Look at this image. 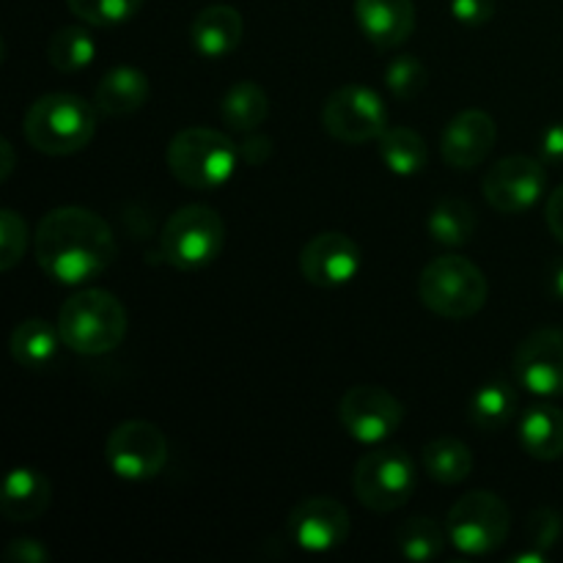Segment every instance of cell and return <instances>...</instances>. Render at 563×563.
<instances>
[{
  "instance_id": "2e32d148",
  "label": "cell",
  "mask_w": 563,
  "mask_h": 563,
  "mask_svg": "<svg viewBox=\"0 0 563 563\" xmlns=\"http://www.w3.org/2000/svg\"><path fill=\"white\" fill-rule=\"evenodd\" d=\"M498 141V124L484 110H462L440 135V154L456 170H471L489 157Z\"/></svg>"
},
{
  "instance_id": "9a60e30c",
  "label": "cell",
  "mask_w": 563,
  "mask_h": 563,
  "mask_svg": "<svg viewBox=\"0 0 563 563\" xmlns=\"http://www.w3.org/2000/svg\"><path fill=\"white\" fill-rule=\"evenodd\" d=\"M361 269V247L341 231H322L300 253V273L317 289L346 286Z\"/></svg>"
},
{
  "instance_id": "d6a6232c",
  "label": "cell",
  "mask_w": 563,
  "mask_h": 563,
  "mask_svg": "<svg viewBox=\"0 0 563 563\" xmlns=\"http://www.w3.org/2000/svg\"><path fill=\"white\" fill-rule=\"evenodd\" d=\"M526 533H528V544L531 550H539V553L548 555L550 550L559 544L561 533H563V517L550 506H542V509L533 511L526 522Z\"/></svg>"
},
{
  "instance_id": "ba28073f",
  "label": "cell",
  "mask_w": 563,
  "mask_h": 563,
  "mask_svg": "<svg viewBox=\"0 0 563 563\" xmlns=\"http://www.w3.org/2000/svg\"><path fill=\"white\" fill-rule=\"evenodd\" d=\"M449 542L465 555H489L500 550L511 531V511L504 498L487 489L462 495L445 520Z\"/></svg>"
},
{
  "instance_id": "7c38bea8",
  "label": "cell",
  "mask_w": 563,
  "mask_h": 563,
  "mask_svg": "<svg viewBox=\"0 0 563 563\" xmlns=\"http://www.w3.org/2000/svg\"><path fill=\"white\" fill-rule=\"evenodd\" d=\"M339 418L352 440L377 445L401 427L405 407L390 390L379 385H355L341 396Z\"/></svg>"
},
{
  "instance_id": "8992f818",
  "label": "cell",
  "mask_w": 563,
  "mask_h": 563,
  "mask_svg": "<svg viewBox=\"0 0 563 563\" xmlns=\"http://www.w3.org/2000/svg\"><path fill=\"white\" fill-rule=\"evenodd\" d=\"M225 220L207 203H187L176 209L163 225L159 251L170 267L196 273L209 267L223 253Z\"/></svg>"
},
{
  "instance_id": "cb8c5ba5",
  "label": "cell",
  "mask_w": 563,
  "mask_h": 563,
  "mask_svg": "<svg viewBox=\"0 0 563 563\" xmlns=\"http://www.w3.org/2000/svg\"><path fill=\"white\" fill-rule=\"evenodd\" d=\"M220 115L234 132H253L267 121L269 97L258 82L240 80L220 99Z\"/></svg>"
},
{
  "instance_id": "5b68a950",
  "label": "cell",
  "mask_w": 563,
  "mask_h": 563,
  "mask_svg": "<svg viewBox=\"0 0 563 563\" xmlns=\"http://www.w3.org/2000/svg\"><path fill=\"white\" fill-rule=\"evenodd\" d=\"M489 286L482 269L465 256H438L418 278V297L432 313L445 319H471L487 306Z\"/></svg>"
},
{
  "instance_id": "d6986e66",
  "label": "cell",
  "mask_w": 563,
  "mask_h": 563,
  "mask_svg": "<svg viewBox=\"0 0 563 563\" xmlns=\"http://www.w3.org/2000/svg\"><path fill=\"white\" fill-rule=\"evenodd\" d=\"M49 498H53V484H49V478L42 471L16 467L3 482L0 511L11 522H33L47 511Z\"/></svg>"
},
{
  "instance_id": "f546056e",
  "label": "cell",
  "mask_w": 563,
  "mask_h": 563,
  "mask_svg": "<svg viewBox=\"0 0 563 563\" xmlns=\"http://www.w3.org/2000/svg\"><path fill=\"white\" fill-rule=\"evenodd\" d=\"M71 14L93 27H115L141 11L143 0H66Z\"/></svg>"
},
{
  "instance_id": "74e56055",
  "label": "cell",
  "mask_w": 563,
  "mask_h": 563,
  "mask_svg": "<svg viewBox=\"0 0 563 563\" xmlns=\"http://www.w3.org/2000/svg\"><path fill=\"white\" fill-rule=\"evenodd\" d=\"M544 218H548L550 231H553L555 240L563 245V185L559 190L550 192L548 198V209H544Z\"/></svg>"
},
{
  "instance_id": "30bf717a",
  "label": "cell",
  "mask_w": 563,
  "mask_h": 563,
  "mask_svg": "<svg viewBox=\"0 0 563 563\" xmlns=\"http://www.w3.org/2000/svg\"><path fill=\"white\" fill-rule=\"evenodd\" d=\"M104 460L121 482H152L168 462V440L157 423L124 421L110 432Z\"/></svg>"
},
{
  "instance_id": "3957f363",
  "label": "cell",
  "mask_w": 563,
  "mask_h": 563,
  "mask_svg": "<svg viewBox=\"0 0 563 563\" xmlns=\"http://www.w3.org/2000/svg\"><path fill=\"white\" fill-rule=\"evenodd\" d=\"M126 308L104 289H82L58 311V333L71 352L99 357L113 352L126 335Z\"/></svg>"
},
{
  "instance_id": "83f0119b",
  "label": "cell",
  "mask_w": 563,
  "mask_h": 563,
  "mask_svg": "<svg viewBox=\"0 0 563 563\" xmlns=\"http://www.w3.org/2000/svg\"><path fill=\"white\" fill-rule=\"evenodd\" d=\"M445 533L443 526L432 517H410L396 528V548L407 561L427 563L443 555L445 550Z\"/></svg>"
},
{
  "instance_id": "d4e9b609",
  "label": "cell",
  "mask_w": 563,
  "mask_h": 563,
  "mask_svg": "<svg viewBox=\"0 0 563 563\" xmlns=\"http://www.w3.org/2000/svg\"><path fill=\"white\" fill-rule=\"evenodd\" d=\"M385 168L396 176H416L427 168L429 146L410 126H388L377 141Z\"/></svg>"
},
{
  "instance_id": "7a4b0ae2",
  "label": "cell",
  "mask_w": 563,
  "mask_h": 563,
  "mask_svg": "<svg viewBox=\"0 0 563 563\" xmlns=\"http://www.w3.org/2000/svg\"><path fill=\"white\" fill-rule=\"evenodd\" d=\"M97 104L77 93H44L27 108V143L49 157H69L82 152L97 135Z\"/></svg>"
},
{
  "instance_id": "836d02e7",
  "label": "cell",
  "mask_w": 563,
  "mask_h": 563,
  "mask_svg": "<svg viewBox=\"0 0 563 563\" xmlns=\"http://www.w3.org/2000/svg\"><path fill=\"white\" fill-rule=\"evenodd\" d=\"M451 14L462 25L482 27L495 16V0H451Z\"/></svg>"
},
{
  "instance_id": "ac0fdd59",
  "label": "cell",
  "mask_w": 563,
  "mask_h": 563,
  "mask_svg": "<svg viewBox=\"0 0 563 563\" xmlns=\"http://www.w3.org/2000/svg\"><path fill=\"white\" fill-rule=\"evenodd\" d=\"M242 36H245V20L234 5L214 3L207 5L196 14L190 25V42L198 55L209 60L225 58L240 47Z\"/></svg>"
},
{
  "instance_id": "277c9868",
  "label": "cell",
  "mask_w": 563,
  "mask_h": 563,
  "mask_svg": "<svg viewBox=\"0 0 563 563\" xmlns=\"http://www.w3.org/2000/svg\"><path fill=\"white\" fill-rule=\"evenodd\" d=\"M240 146L225 132L209 126H187L168 143V168L176 181L190 190H218L240 165Z\"/></svg>"
},
{
  "instance_id": "e575fe53",
  "label": "cell",
  "mask_w": 563,
  "mask_h": 563,
  "mask_svg": "<svg viewBox=\"0 0 563 563\" xmlns=\"http://www.w3.org/2000/svg\"><path fill=\"white\" fill-rule=\"evenodd\" d=\"M5 559L11 563H47L49 553L38 539H14V542L5 548Z\"/></svg>"
},
{
  "instance_id": "4fadbf2b",
  "label": "cell",
  "mask_w": 563,
  "mask_h": 563,
  "mask_svg": "<svg viewBox=\"0 0 563 563\" xmlns=\"http://www.w3.org/2000/svg\"><path fill=\"white\" fill-rule=\"evenodd\" d=\"M286 528H289V537L297 548L319 555L341 548L346 542V537H350L352 522L339 500L313 495V498L300 500L289 511Z\"/></svg>"
},
{
  "instance_id": "44dd1931",
  "label": "cell",
  "mask_w": 563,
  "mask_h": 563,
  "mask_svg": "<svg viewBox=\"0 0 563 563\" xmlns=\"http://www.w3.org/2000/svg\"><path fill=\"white\" fill-rule=\"evenodd\" d=\"M520 443L533 460L555 462L563 456V410L553 405L528 407L520 421Z\"/></svg>"
},
{
  "instance_id": "4dcf8cb0",
  "label": "cell",
  "mask_w": 563,
  "mask_h": 563,
  "mask_svg": "<svg viewBox=\"0 0 563 563\" xmlns=\"http://www.w3.org/2000/svg\"><path fill=\"white\" fill-rule=\"evenodd\" d=\"M385 86H388V91L396 99L410 102V99L421 97L423 88L429 86V71L423 60H418L416 55H399L385 69Z\"/></svg>"
},
{
  "instance_id": "e0dca14e",
  "label": "cell",
  "mask_w": 563,
  "mask_h": 563,
  "mask_svg": "<svg viewBox=\"0 0 563 563\" xmlns=\"http://www.w3.org/2000/svg\"><path fill=\"white\" fill-rule=\"evenodd\" d=\"M355 20L363 36L379 49L401 47L416 31L412 0H355Z\"/></svg>"
},
{
  "instance_id": "4316f807",
  "label": "cell",
  "mask_w": 563,
  "mask_h": 563,
  "mask_svg": "<svg viewBox=\"0 0 563 563\" xmlns=\"http://www.w3.org/2000/svg\"><path fill=\"white\" fill-rule=\"evenodd\" d=\"M429 234L445 247H462L476 234V209L465 198H443L429 214Z\"/></svg>"
},
{
  "instance_id": "5bb4252c",
  "label": "cell",
  "mask_w": 563,
  "mask_h": 563,
  "mask_svg": "<svg viewBox=\"0 0 563 563\" xmlns=\"http://www.w3.org/2000/svg\"><path fill=\"white\" fill-rule=\"evenodd\" d=\"M515 377L537 396H563V330L542 328L515 352Z\"/></svg>"
},
{
  "instance_id": "ab89813d",
  "label": "cell",
  "mask_w": 563,
  "mask_h": 563,
  "mask_svg": "<svg viewBox=\"0 0 563 563\" xmlns=\"http://www.w3.org/2000/svg\"><path fill=\"white\" fill-rule=\"evenodd\" d=\"M0 152H3V179H9L11 176V168H14V152H11V143L3 141L0 143Z\"/></svg>"
},
{
  "instance_id": "d590c367",
  "label": "cell",
  "mask_w": 563,
  "mask_h": 563,
  "mask_svg": "<svg viewBox=\"0 0 563 563\" xmlns=\"http://www.w3.org/2000/svg\"><path fill=\"white\" fill-rule=\"evenodd\" d=\"M240 154L247 165H262V163H267L269 154H273V141H269L267 135L247 132L245 141L240 143Z\"/></svg>"
},
{
  "instance_id": "9c48e42d",
  "label": "cell",
  "mask_w": 563,
  "mask_h": 563,
  "mask_svg": "<svg viewBox=\"0 0 563 563\" xmlns=\"http://www.w3.org/2000/svg\"><path fill=\"white\" fill-rule=\"evenodd\" d=\"M322 124L335 141L346 146H363L379 141V135L388 130V108L374 88L352 82L324 99Z\"/></svg>"
},
{
  "instance_id": "6da1fadb",
  "label": "cell",
  "mask_w": 563,
  "mask_h": 563,
  "mask_svg": "<svg viewBox=\"0 0 563 563\" xmlns=\"http://www.w3.org/2000/svg\"><path fill=\"white\" fill-rule=\"evenodd\" d=\"M33 253L49 278L64 286H82L113 264L115 236L91 209L58 207L38 223Z\"/></svg>"
},
{
  "instance_id": "603a6c76",
  "label": "cell",
  "mask_w": 563,
  "mask_h": 563,
  "mask_svg": "<svg viewBox=\"0 0 563 563\" xmlns=\"http://www.w3.org/2000/svg\"><path fill=\"white\" fill-rule=\"evenodd\" d=\"M423 471L432 482L454 487L473 473V451L460 438H434L423 445Z\"/></svg>"
},
{
  "instance_id": "52a82bcc",
  "label": "cell",
  "mask_w": 563,
  "mask_h": 563,
  "mask_svg": "<svg viewBox=\"0 0 563 563\" xmlns=\"http://www.w3.org/2000/svg\"><path fill=\"white\" fill-rule=\"evenodd\" d=\"M418 487L416 462L401 445L374 449L363 454L355 465L352 489L366 509L388 515L410 504Z\"/></svg>"
},
{
  "instance_id": "8d00e7d4",
  "label": "cell",
  "mask_w": 563,
  "mask_h": 563,
  "mask_svg": "<svg viewBox=\"0 0 563 563\" xmlns=\"http://www.w3.org/2000/svg\"><path fill=\"white\" fill-rule=\"evenodd\" d=\"M542 157H544V163H563V121L544 130Z\"/></svg>"
},
{
  "instance_id": "1f68e13d",
  "label": "cell",
  "mask_w": 563,
  "mask_h": 563,
  "mask_svg": "<svg viewBox=\"0 0 563 563\" xmlns=\"http://www.w3.org/2000/svg\"><path fill=\"white\" fill-rule=\"evenodd\" d=\"M27 245V225L14 209H3L0 214V269L9 273L25 256Z\"/></svg>"
},
{
  "instance_id": "f1b7e54d",
  "label": "cell",
  "mask_w": 563,
  "mask_h": 563,
  "mask_svg": "<svg viewBox=\"0 0 563 563\" xmlns=\"http://www.w3.org/2000/svg\"><path fill=\"white\" fill-rule=\"evenodd\" d=\"M97 55L91 33L80 25H66L49 36L47 42V60L58 71H80Z\"/></svg>"
},
{
  "instance_id": "ffe728a7",
  "label": "cell",
  "mask_w": 563,
  "mask_h": 563,
  "mask_svg": "<svg viewBox=\"0 0 563 563\" xmlns=\"http://www.w3.org/2000/svg\"><path fill=\"white\" fill-rule=\"evenodd\" d=\"M152 93V82L135 66H115L108 75L99 80L97 93H93V104L102 115H113V119H124V115L137 113L143 104L148 102Z\"/></svg>"
},
{
  "instance_id": "7402d4cb",
  "label": "cell",
  "mask_w": 563,
  "mask_h": 563,
  "mask_svg": "<svg viewBox=\"0 0 563 563\" xmlns=\"http://www.w3.org/2000/svg\"><path fill=\"white\" fill-rule=\"evenodd\" d=\"M60 344H64V339H60L58 328H53V324L44 322V319L31 317L22 319V322L16 324L14 333H11L9 350L11 357H14L22 368L38 372V368H47L49 363H55Z\"/></svg>"
},
{
  "instance_id": "8fae6325",
  "label": "cell",
  "mask_w": 563,
  "mask_h": 563,
  "mask_svg": "<svg viewBox=\"0 0 563 563\" xmlns=\"http://www.w3.org/2000/svg\"><path fill=\"white\" fill-rule=\"evenodd\" d=\"M544 187H548V168L542 159L526 154L498 159L482 181L489 207L504 214H522L537 207L539 198L544 196Z\"/></svg>"
},
{
  "instance_id": "f35d334b",
  "label": "cell",
  "mask_w": 563,
  "mask_h": 563,
  "mask_svg": "<svg viewBox=\"0 0 563 563\" xmlns=\"http://www.w3.org/2000/svg\"><path fill=\"white\" fill-rule=\"evenodd\" d=\"M550 291H553L559 300H563V262H559L550 273Z\"/></svg>"
},
{
  "instance_id": "484cf974",
  "label": "cell",
  "mask_w": 563,
  "mask_h": 563,
  "mask_svg": "<svg viewBox=\"0 0 563 563\" xmlns=\"http://www.w3.org/2000/svg\"><path fill=\"white\" fill-rule=\"evenodd\" d=\"M517 407H520V399H517V390L511 388L509 383H495L482 385V388L473 394L471 399V416L473 427L484 429V432H498V429L509 427L511 418L517 416Z\"/></svg>"
}]
</instances>
